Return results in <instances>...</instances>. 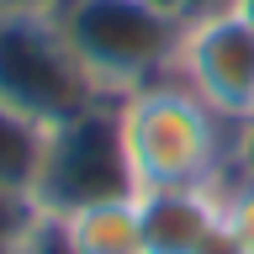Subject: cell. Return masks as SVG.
I'll return each mask as SVG.
<instances>
[{"label":"cell","mask_w":254,"mask_h":254,"mask_svg":"<svg viewBox=\"0 0 254 254\" xmlns=\"http://www.w3.org/2000/svg\"><path fill=\"white\" fill-rule=\"evenodd\" d=\"M32 212H37L32 201H16V196H5V190H0V244H16V238H21V228L32 222Z\"/></svg>","instance_id":"8fae6325"},{"label":"cell","mask_w":254,"mask_h":254,"mask_svg":"<svg viewBox=\"0 0 254 254\" xmlns=\"http://www.w3.org/2000/svg\"><path fill=\"white\" fill-rule=\"evenodd\" d=\"M228 5H233L238 16H249V21H254V0H228Z\"/></svg>","instance_id":"4fadbf2b"},{"label":"cell","mask_w":254,"mask_h":254,"mask_svg":"<svg viewBox=\"0 0 254 254\" xmlns=\"http://www.w3.org/2000/svg\"><path fill=\"white\" fill-rule=\"evenodd\" d=\"M196 254H244V249H238V238H233V233H228V228L217 222V228H212V238H206V244H201Z\"/></svg>","instance_id":"7c38bea8"},{"label":"cell","mask_w":254,"mask_h":254,"mask_svg":"<svg viewBox=\"0 0 254 254\" xmlns=\"http://www.w3.org/2000/svg\"><path fill=\"white\" fill-rule=\"evenodd\" d=\"M175 74L222 122L244 127L254 111V21L238 16L228 0L190 11L175 48Z\"/></svg>","instance_id":"277c9868"},{"label":"cell","mask_w":254,"mask_h":254,"mask_svg":"<svg viewBox=\"0 0 254 254\" xmlns=\"http://www.w3.org/2000/svg\"><path fill=\"white\" fill-rule=\"evenodd\" d=\"M0 254H16V244H0Z\"/></svg>","instance_id":"9a60e30c"},{"label":"cell","mask_w":254,"mask_h":254,"mask_svg":"<svg viewBox=\"0 0 254 254\" xmlns=\"http://www.w3.org/2000/svg\"><path fill=\"white\" fill-rule=\"evenodd\" d=\"M217 111L180 74L117 95V138L132 175V190L217 186L233 164V138Z\"/></svg>","instance_id":"6da1fadb"},{"label":"cell","mask_w":254,"mask_h":254,"mask_svg":"<svg viewBox=\"0 0 254 254\" xmlns=\"http://www.w3.org/2000/svg\"><path fill=\"white\" fill-rule=\"evenodd\" d=\"M244 127H249V132H254V111H249V122H244Z\"/></svg>","instance_id":"2e32d148"},{"label":"cell","mask_w":254,"mask_h":254,"mask_svg":"<svg viewBox=\"0 0 254 254\" xmlns=\"http://www.w3.org/2000/svg\"><path fill=\"white\" fill-rule=\"evenodd\" d=\"M143 254H196L222 222V186L138 190Z\"/></svg>","instance_id":"8992f818"},{"label":"cell","mask_w":254,"mask_h":254,"mask_svg":"<svg viewBox=\"0 0 254 254\" xmlns=\"http://www.w3.org/2000/svg\"><path fill=\"white\" fill-rule=\"evenodd\" d=\"M0 101L43 127H64L111 95L64 37L53 5H0Z\"/></svg>","instance_id":"7a4b0ae2"},{"label":"cell","mask_w":254,"mask_h":254,"mask_svg":"<svg viewBox=\"0 0 254 254\" xmlns=\"http://www.w3.org/2000/svg\"><path fill=\"white\" fill-rule=\"evenodd\" d=\"M0 5H53V0H0Z\"/></svg>","instance_id":"5bb4252c"},{"label":"cell","mask_w":254,"mask_h":254,"mask_svg":"<svg viewBox=\"0 0 254 254\" xmlns=\"http://www.w3.org/2000/svg\"><path fill=\"white\" fill-rule=\"evenodd\" d=\"M48 138H53V127H43L27 111H16L11 101H0V190L5 196L37 206V186H43V164H48Z\"/></svg>","instance_id":"52a82bcc"},{"label":"cell","mask_w":254,"mask_h":254,"mask_svg":"<svg viewBox=\"0 0 254 254\" xmlns=\"http://www.w3.org/2000/svg\"><path fill=\"white\" fill-rule=\"evenodd\" d=\"M222 228L238 238V249L254 254V175H238V180H228L222 175Z\"/></svg>","instance_id":"9c48e42d"},{"label":"cell","mask_w":254,"mask_h":254,"mask_svg":"<svg viewBox=\"0 0 254 254\" xmlns=\"http://www.w3.org/2000/svg\"><path fill=\"white\" fill-rule=\"evenodd\" d=\"M64 217L69 238L79 254H143V222H138V190L106 196V201L74 206V212H53Z\"/></svg>","instance_id":"ba28073f"},{"label":"cell","mask_w":254,"mask_h":254,"mask_svg":"<svg viewBox=\"0 0 254 254\" xmlns=\"http://www.w3.org/2000/svg\"><path fill=\"white\" fill-rule=\"evenodd\" d=\"M53 16L111 101L175 74L186 16L164 0H53Z\"/></svg>","instance_id":"3957f363"},{"label":"cell","mask_w":254,"mask_h":254,"mask_svg":"<svg viewBox=\"0 0 254 254\" xmlns=\"http://www.w3.org/2000/svg\"><path fill=\"white\" fill-rule=\"evenodd\" d=\"M16 254H79V249H74V238H69V228H64V217L32 212V222L16 238Z\"/></svg>","instance_id":"30bf717a"},{"label":"cell","mask_w":254,"mask_h":254,"mask_svg":"<svg viewBox=\"0 0 254 254\" xmlns=\"http://www.w3.org/2000/svg\"><path fill=\"white\" fill-rule=\"evenodd\" d=\"M127 190H132V175L122 159V138H117V101L53 127L43 186H37V212H74V206L127 196Z\"/></svg>","instance_id":"5b68a950"}]
</instances>
